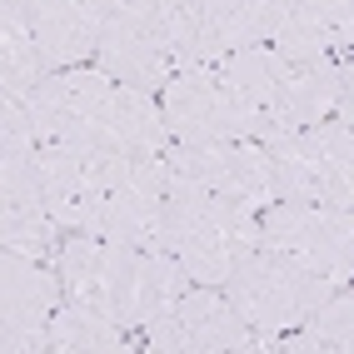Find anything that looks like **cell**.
<instances>
[{
    "label": "cell",
    "mask_w": 354,
    "mask_h": 354,
    "mask_svg": "<svg viewBox=\"0 0 354 354\" xmlns=\"http://www.w3.org/2000/svg\"><path fill=\"white\" fill-rule=\"evenodd\" d=\"M170 170V165H165ZM165 254L180 259V270L195 285H225V279L259 250V215L240 200L195 190L185 180H170L160 215V245Z\"/></svg>",
    "instance_id": "cell-4"
},
{
    "label": "cell",
    "mask_w": 354,
    "mask_h": 354,
    "mask_svg": "<svg viewBox=\"0 0 354 354\" xmlns=\"http://www.w3.org/2000/svg\"><path fill=\"white\" fill-rule=\"evenodd\" d=\"M110 160L105 150H85V145H40V185L50 200V215L70 234H95L100 225V205H105V185H110Z\"/></svg>",
    "instance_id": "cell-15"
},
{
    "label": "cell",
    "mask_w": 354,
    "mask_h": 354,
    "mask_svg": "<svg viewBox=\"0 0 354 354\" xmlns=\"http://www.w3.org/2000/svg\"><path fill=\"white\" fill-rule=\"evenodd\" d=\"M165 195H170L165 155H115L110 160V185H105V205H100L95 234H100V240H115V245L155 250L160 245Z\"/></svg>",
    "instance_id": "cell-13"
},
{
    "label": "cell",
    "mask_w": 354,
    "mask_h": 354,
    "mask_svg": "<svg viewBox=\"0 0 354 354\" xmlns=\"http://www.w3.org/2000/svg\"><path fill=\"white\" fill-rule=\"evenodd\" d=\"M130 329L120 319L100 315L95 304H80V299H65L60 315L50 319V349L55 354H115V349H130Z\"/></svg>",
    "instance_id": "cell-19"
},
{
    "label": "cell",
    "mask_w": 354,
    "mask_h": 354,
    "mask_svg": "<svg viewBox=\"0 0 354 354\" xmlns=\"http://www.w3.org/2000/svg\"><path fill=\"white\" fill-rule=\"evenodd\" d=\"M30 110L40 145H85L105 155H165L170 125L150 90H135L105 70H50L30 95H20Z\"/></svg>",
    "instance_id": "cell-1"
},
{
    "label": "cell",
    "mask_w": 354,
    "mask_h": 354,
    "mask_svg": "<svg viewBox=\"0 0 354 354\" xmlns=\"http://www.w3.org/2000/svg\"><path fill=\"white\" fill-rule=\"evenodd\" d=\"M339 115H344L349 130H354V60H344V100H339Z\"/></svg>",
    "instance_id": "cell-21"
},
{
    "label": "cell",
    "mask_w": 354,
    "mask_h": 354,
    "mask_svg": "<svg viewBox=\"0 0 354 354\" xmlns=\"http://www.w3.org/2000/svg\"><path fill=\"white\" fill-rule=\"evenodd\" d=\"M65 304L60 270H45V259L6 250L0 259V344L6 354H40L50 349V319Z\"/></svg>",
    "instance_id": "cell-14"
},
{
    "label": "cell",
    "mask_w": 354,
    "mask_h": 354,
    "mask_svg": "<svg viewBox=\"0 0 354 354\" xmlns=\"http://www.w3.org/2000/svg\"><path fill=\"white\" fill-rule=\"evenodd\" d=\"M220 70L245 95V105L265 120V140L329 120V115H339L344 100V60H295L279 55L270 40L225 55Z\"/></svg>",
    "instance_id": "cell-3"
},
{
    "label": "cell",
    "mask_w": 354,
    "mask_h": 354,
    "mask_svg": "<svg viewBox=\"0 0 354 354\" xmlns=\"http://www.w3.org/2000/svg\"><path fill=\"white\" fill-rule=\"evenodd\" d=\"M95 65L135 90H150V95L180 75V50H175V35H170L160 0H115V15L105 26Z\"/></svg>",
    "instance_id": "cell-10"
},
{
    "label": "cell",
    "mask_w": 354,
    "mask_h": 354,
    "mask_svg": "<svg viewBox=\"0 0 354 354\" xmlns=\"http://www.w3.org/2000/svg\"><path fill=\"white\" fill-rule=\"evenodd\" d=\"M165 165H170V180H185L195 190L225 195V200H240L250 209H270L279 200L265 140H209V145L170 140Z\"/></svg>",
    "instance_id": "cell-11"
},
{
    "label": "cell",
    "mask_w": 354,
    "mask_h": 354,
    "mask_svg": "<svg viewBox=\"0 0 354 354\" xmlns=\"http://www.w3.org/2000/svg\"><path fill=\"white\" fill-rule=\"evenodd\" d=\"M259 245L299 259L335 285L354 279V209L315 205V200H274L259 215Z\"/></svg>",
    "instance_id": "cell-9"
},
{
    "label": "cell",
    "mask_w": 354,
    "mask_h": 354,
    "mask_svg": "<svg viewBox=\"0 0 354 354\" xmlns=\"http://www.w3.org/2000/svg\"><path fill=\"white\" fill-rule=\"evenodd\" d=\"M145 344L160 354H254L274 349V335H259L234 310L225 285H190L160 319L145 324Z\"/></svg>",
    "instance_id": "cell-7"
},
{
    "label": "cell",
    "mask_w": 354,
    "mask_h": 354,
    "mask_svg": "<svg viewBox=\"0 0 354 354\" xmlns=\"http://www.w3.org/2000/svg\"><path fill=\"white\" fill-rule=\"evenodd\" d=\"M115 0H30V26L50 70L85 65L100 50Z\"/></svg>",
    "instance_id": "cell-17"
},
{
    "label": "cell",
    "mask_w": 354,
    "mask_h": 354,
    "mask_svg": "<svg viewBox=\"0 0 354 354\" xmlns=\"http://www.w3.org/2000/svg\"><path fill=\"white\" fill-rule=\"evenodd\" d=\"M160 6L180 50V70L220 65L245 45H259L270 30V0H160Z\"/></svg>",
    "instance_id": "cell-12"
},
{
    "label": "cell",
    "mask_w": 354,
    "mask_h": 354,
    "mask_svg": "<svg viewBox=\"0 0 354 354\" xmlns=\"http://www.w3.org/2000/svg\"><path fill=\"white\" fill-rule=\"evenodd\" d=\"M335 290H344V285L304 270L299 259L274 254L265 245L225 279V295L234 299V310H240L259 335H290V329H299Z\"/></svg>",
    "instance_id": "cell-6"
},
{
    "label": "cell",
    "mask_w": 354,
    "mask_h": 354,
    "mask_svg": "<svg viewBox=\"0 0 354 354\" xmlns=\"http://www.w3.org/2000/svg\"><path fill=\"white\" fill-rule=\"evenodd\" d=\"M354 354V290H335L299 324V335H274V354Z\"/></svg>",
    "instance_id": "cell-20"
},
{
    "label": "cell",
    "mask_w": 354,
    "mask_h": 354,
    "mask_svg": "<svg viewBox=\"0 0 354 354\" xmlns=\"http://www.w3.org/2000/svg\"><path fill=\"white\" fill-rule=\"evenodd\" d=\"M45 75H50V65H45L30 26V0H6L0 6V80H6V95H30Z\"/></svg>",
    "instance_id": "cell-18"
},
{
    "label": "cell",
    "mask_w": 354,
    "mask_h": 354,
    "mask_svg": "<svg viewBox=\"0 0 354 354\" xmlns=\"http://www.w3.org/2000/svg\"><path fill=\"white\" fill-rule=\"evenodd\" d=\"M265 150H270L279 200H315V205L354 209V130L344 115L270 135Z\"/></svg>",
    "instance_id": "cell-5"
},
{
    "label": "cell",
    "mask_w": 354,
    "mask_h": 354,
    "mask_svg": "<svg viewBox=\"0 0 354 354\" xmlns=\"http://www.w3.org/2000/svg\"><path fill=\"white\" fill-rule=\"evenodd\" d=\"M265 40L295 60H335L354 45V0H270Z\"/></svg>",
    "instance_id": "cell-16"
},
{
    "label": "cell",
    "mask_w": 354,
    "mask_h": 354,
    "mask_svg": "<svg viewBox=\"0 0 354 354\" xmlns=\"http://www.w3.org/2000/svg\"><path fill=\"white\" fill-rule=\"evenodd\" d=\"M60 279H65V299L95 304L100 315L120 319L125 329H145L195 285L175 254L115 245L100 234H75L60 245Z\"/></svg>",
    "instance_id": "cell-2"
},
{
    "label": "cell",
    "mask_w": 354,
    "mask_h": 354,
    "mask_svg": "<svg viewBox=\"0 0 354 354\" xmlns=\"http://www.w3.org/2000/svg\"><path fill=\"white\" fill-rule=\"evenodd\" d=\"M160 110L170 140L209 145V140H265V120L245 105L220 65H190L160 90Z\"/></svg>",
    "instance_id": "cell-8"
}]
</instances>
